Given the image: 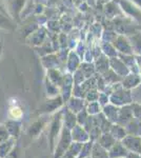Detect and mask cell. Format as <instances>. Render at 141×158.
<instances>
[{"mask_svg": "<svg viewBox=\"0 0 141 158\" xmlns=\"http://www.w3.org/2000/svg\"><path fill=\"white\" fill-rule=\"evenodd\" d=\"M47 123H48V121L42 118H39L38 120L33 122L30 126V128L27 129V135L30 136V138L35 139V138H37V137H39V135L41 134L42 131L44 130Z\"/></svg>", "mask_w": 141, "mask_h": 158, "instance_id": "8992f818", "label": "cell"}, {"mask_svg": "<svg viewBox=\"0 0 141 158\" xmlns=\"http://www.w3.org/2000/svg\"><path fill=\"white\" fill-rule=\"evenodd\" d=\"M9 138H11V136H10L4 123H0V143L6 141V140H7Z\"/></svg>", "mask_w": 141, "mask_h": 158, "instance_id": "484cf974", "label": "cell"}, {"mask_svg": "<svg viewBox=\"0 0 141 158\" xmlns=\"http://www.w3.org/2000/svg\"><path fill=\"white\" fill-rule=\"evenodd\" d=\"M110 158H124L127 156L129 151L125 149L121 141H116L115 144L107 151Z\"/></svg>", "mask_w": 141, "mask_h": 158, "instance_id": "9c48e42d", "label": "cell"}, {"mask_svg": "<svg viewBox=\"0 0 141 158\" xmlns=\"http://www.w3.org/2000/svg\"><path fill=\"white\" fill-rule=\"evenodd\" d=\"M95 119H96V122H97V126L98 128L100 129V131L102 133H106V132H110L111 130V127H112V122L107 120V118L106 116L103 115V113H100L98 115L95 116Z\"/></svg>", "mask_w": 141, "mask_h": 158, "instance_id": "ac0fdd59", "label": "cell"}, {"mask_svg": "<svg viewBox=\"0 0 141 158\" xmlns=\"http://www.w3.org/2000/svg\"><path fill=\"white\" fill-rule=\"evenodd\" d=\"M23 116V111L21 110V108L17 106H14L10 109L9 111V117L10 119H14V120H20Z\"/></svg>", "mask_w": 141, "mask_h": 158, "instance_id": "603a6c76", "label": "cell"}, {"mask_svg": "<svg viewBox=\"0 0 141 158\" xmlns=\"http://www.w3.org/2000/svg\"><path fill=\"white\" fill-rule=\"evenodd\" d=\"M4 126L9 132L10 136L12 138L17 139L20 137V134H21V122L19 120H14V119H9L4 122Z\"/></svg>", "mask_w": 141, "mask_h": 158, "instance_id": "ba28073f", "label": "cell"}, {"mask_svg": "<svg viewBox=\"0 0 141 158\" xmlns=\"http://www.w3.org/2000/svg\"><path fill=\"white\" fill-rule=\"evenodd\" d=\"M81 148H82V143L73 141L61 158H78L81 151Z\"/></svg>", "mask_w": 141, "mask_h": 158, "instance_id": "e0dca14e", "label": "cell"}, {"mask_svg": "<svg viewBox=\"0 0 141 158\" xmlns=\"http://www.w3.org/2000/svg\"><path fill=\"white\" fill-rule=\"evenodd\" d=\"M91 158H110L107 150L102 148L97 141L94 142L93 149H92Z\"/></svg>", "mask_w": 141, "mask_h": 158, "instance_id": "ffe728a7", "label": "cell"}, {"mask_svg": "<svg viewBox=\"0 0 141 158\" xmlns=\"http://www.w3.org/2000/svg\"><path fill=\"white\" fill-rule=\"evenodd\" d=\"M124 158H126V157H124Z\"/></svg>", "mask_w": 141, "mask_h": 158, "instance_id": "1f68e13d", "label": "cell"}, {"mask_svg": "<svg viewBox=\"0 0 141 158\" xmlns=\"http://www.w3.org/2000/svg\"><path fill=\"white\" fill-rule=\"evenodd\" d=\"M0 123H1V116H0Z\"/></svg>", "mask_w": 141, "mask_h": 158, "instance_id": "f546056e", "label": "cell"}, {"mask_svg": "<svg viewBox=\"0 0 141 158\" xmlns=\"http://www.w3.org/2000/svg\"><path fill=\"white\" fill-rule=\"evenodd\" d=\"M0 158H1V157H0Z\"/></svg>", "mask_w": 141, "mask_h": 158, "instance_id": "d6a6232c", "label": "cell"}, {"mask_svg": "<svg viewBox=\"0 0 141 158\" xmlns=\"http://www.w3.org/2000/svg\"><path fill=\"white\" fill-rule=\"evenodd\" d=\"M110 133H111L112 136L114 137L116 140H118V141H121V140L127 135L124 127L120 126V124H118V123H113L112 124L111 130H110Z\"/></svg>", "mask_w": 141, "mask_h": 158, "instance_id": "d6986e66", "label": "cell"}, {"mask_svg": "<svg viewBox=\"0 0 141 158\" xmlns=\"http://www.w3.org/2000/svg\"><path fill=\"white\" fill-rule=\"evenodd\" d=\"M68 109L71 110V111L75 114L79 113V112L82 111L83 109H85V100H84L83 98L72 97L68 99Z\"/></svg>", "mask_w": 141, "mask_h": 158, "instance_id": "4fadbf2b", "label": "cell"}, {"mask_svg": "<svg viewBox=\"0 0 141 158\" xmlns=\"http://www.w3.org/2000/svg\"><path fill=\"white\" fill-rule=\"evenodd\" d=\"M62 127L63 124L62 118H61V112H58L57 114L53 116V119L50 122V127H48V147H50V151L52 153H54V150L56 148Z\"/></svg>", "mask_w": 141, "mask_h": 158, "instance_id": "6da1fadb", "label": "cell"}, {"mask_svg": "<svg viewBox=\"0 0 141 158\" xmlns=\"http://www.w3.org/2000/svg\"><path fill=\"white\" fill-rule=\"evenodd\" d=\"M89 114L88 113L85 109H83L82 111H80L79 113L76 114V117H77V124H80V126H84L85 124L86 120H88Z\"/></svg>", "mask_w": 141, "mask_h": 158, "instance_id": "cb8c5ba5", "label": "cell"}, {"mask_svg": "<svg viewBox=\"0 0 141 158\" xmlns=\"http://www.w3.org/2000/svg\"><path fill=\"white\" fill-rule=\"evenodd\" d=\"M96 141L98 142L102 148H104V149L109 151V150L115 144V142L118 141V140L115 139L110 132H106V133H102L101 135H100L99 138L97 139Z\"/></svg>", "mask_w": 141, "mask_h": 158, "instance_id": "5bb4252c", "label": "cell"}, {"mask_svg": "<svg viewBox=\"0 0 141 158\" xmlns=\"http://www.w3.org/2000/svg\"><path fill=\"white\" fill-rule=\"evenodd\" d=\"M6 158H23V152L19 146H15Z\"/></svg>", "mask_w": 141, "mask_h": 158, "instance_id": "d4e9b609", "label": "cell"}, {"mask_svg": "<svg viewBox=\"0 0 141 158\" xmlns=\"http://www.w3.org/2000/svg\"><path fill=\"white\" fill-rule=\"evenodd\" d=\"M126 158H141V154H138V153L129 152V154H127Z\"/></svg>", "mask_w": 141, "mask_h": 158, "instance_id": "f1b7e54d", "label": "cell"}, {"mask_svg": "<svg viewBox=\"0 0 141 158\" xmlns=\"http://www.w3.org/2000/svg\"><path fill=\"white\" fill-rule=\"evenodd\" d=\"M71 136H72L73 141L80 142V143H84V142L91 140L88 131L84 129V127L80 126V124H76V126L71 130Z\"/></svg>", "mask_w": 141, "mask_h": 158, "instance_id": "5b68a950", "label": "cell"}, {"mask_svg": "<svg viewBox=\"0 0 141 158\" xmlns=\"http://www.w3.org/2000/svg\"><path fill=\"white\" fill-rule=\"evenodd\" d=\"M61 118H62L63 127L72 130L77 124V117L76 114L73 113L71 110L66 108L64 111H61Z\"/></svg>", "mask_w": 141, "mask_h": 158, "instance_id": "30bf717a", "label": "cell"}, {"mask_svg": "<svg viewBox=\"0 0 141 158\" xmlns=\"http://www.w3.org/2000/svg\"><path fill=\"white\" fill-rule=\"evenodd\" d=\"M86 158H91V156H89V157H86Z\"/></svg>", "mask_w": 141, "mask_h": 158, "instance_id": "4dcf8cb0", "label": "cell"}, {"mask_svg": "<svg viewBox=\"0 0 141 158\" xmlns=\"http://www.w3.org/2000/svg\"><path fill=\"white\" fill-rule=\"evenodd\" d=\"M94 142H95L94 140H89V141L82 143V148H81V151H80V154H79L78 158H86V157L91 156Z\"/></svg>", "mask_w": 141, "mask_h": 158, "instance_id": "7402d4cb", "label": "cell"}, {"mask_svg": "<svg viewBox=\"0 0 141 158\" xmlns=\"http://www.w3.org/2000/svg\"><path fill=\"white\" fill-rule=\"evenodd\" d=\"M85 110L91 116H96L102 112V106H100L98 101H93V102H88L85 106Z\"/></svg>", "mask_w": 141, "mask_h": 158, "instance_id": "44dd1931", "label": "cell"}, {"mask_svg": "<svg viewBox=\"0 0 141 158\" xmlns=\"http://www.w3.org/2000/svg\"><path fill=\"white\" fill-rule=\"evenodd\" d=\"M17 144V139L15 138H9L6 141L1 142L0 143V157L1 158H6L7 156L10 152L13 150V148Z\"/></svg>", "mask_w": 141, "mask_h": 158, "instance_id": "2e32d148", "label": "cell"}, {"mask_svg": "<svg viewBox=\"0 0 141 158\" xmlns=\"http://www.w3.org/2000/svg\"><path fill=\"white\" fill-rule=\"evenodd\" d=\"M127 135H135V136H141V120L137 118H133L126 126L124 127Z\"/></svg>", "mask_w": 141, "mask_h": 158, "instance_id": "9a60e30c", "label": "cell"}, {"mask_svg": "<svg viewBox=\"0 0 141 158\" xmlns=\"http://www.w3.org/2000/svg\"><path fill=\"white\" fill-rule=\"evenodd\" d=\"M63 104V100L60 96H56L50 100L47 101V103L44 104L43 106V112L47 114H50V113H53V112H56L57 110H59L62 106Z\"/></svg>", "mask_w": 141, "mask_h": 158, "instance_id": "7c38bea8", "label": "cell"}, {"mask_svg": "<svg viewBox=\"0 0 141 158\" xmlns=\"http://www.w3.org/2000/svg\"><path fill=\"white\" fill-rule=\"evenodd\" d=\"M133 118H134L133 108H129V106H120L116 123L120 124V126H122V127H125Z\"/></svg>", "mask_w": 141, "mask_h": 158, "instance_id": "52a82bcc", "label": "cell"}, {"mask_svg": "<svg viewBox=\"0 0 141 158\" xmlns=\"http://www.w3.org/2000/svg\"><path fill=\"white\" fill-rule=\"evenodd\" d=\"M125 149L129 152L138 153L141 154V136H135V135H126L121 140Z\"/></svg>", "mask_w": 141, "mask_h": 158, "instance_id": "277c9868", "label": "cell"}, {"mask_svg": "<svg viewBox=\"0 0 141 158\" xmlns=\"http://www.w3.org/2000/svg\"><path fill=\"white\" fill-rule=\"evenodd\" d=\"M102 113L107 118V120L111 121L112 123H116L118 119V114H119V106H116L110 102L109 104H106V106H104L102 108Z\"/></svg>", "mask_w": 141, "mask_h": 158, "instance_id": "8fae6325", "label": "cell"}, {"mask_svg": "<svg viewBox=\"0 0 141 158\" xmlns=\"http://www.w3.org/2000/svg\"><path fill=\"white\" fill-rule=\"evenodd\" d=\"M133 114H134V117L137 119L141 120V106H133Z\"/></svg>", "mask_w": 141, "mask_h": 158, "instance_id": "83f0119b", "label": "cell"}, {"mask_svg": "<svg viewBox=\"0 0 141 158\" xmlns=\"http://www.w3.org/2000/svg\"><path fill=\"white\" fill-rule=\"evenodd\" d=\"M97 101H98L100 106L103 108L104 106H106V104L110 103V96L107 95L106 93H99V97H98V100Z\"/></svg>", "mask_w": 141, "mask_h": 158, "instance_id": "4316f807", "label": "cell"}, {"mask_svg": "<svg viewBox=\"0 0 141 158\" xmlns=\"http://www.w3.org/2000/svg\"><path fill=\"white\" fill-rule=\"evenodd\" d=\"M133 99L131 97V94L129 92L123 90H116L114 91L110 96V102L116 106H123L130 103Z\"/></svg>", "mask_w": 141, "mask_h": 158, "instance_id": "3957f363", "label": "cell"}, {"mask_svg": "<svg viewBox=\"0 0 141 158\" xmlns=\"http://www.w3.org/2000/svg\"><path fill=\"white\" fill-rule=\"evenodd\" d=\"M72 142H73V139H72V136H71V130H68V128H65V127H62L60 136H59L57 144H56V148L53 153L54 158L62 157L63 154L66 152V150L68 149V147L71 146Z\"/></svg>", "mask_w": 141, "mask_h": 158, "instance_id": "7a4b0ae2", "label": "cell"}]
</instances>
